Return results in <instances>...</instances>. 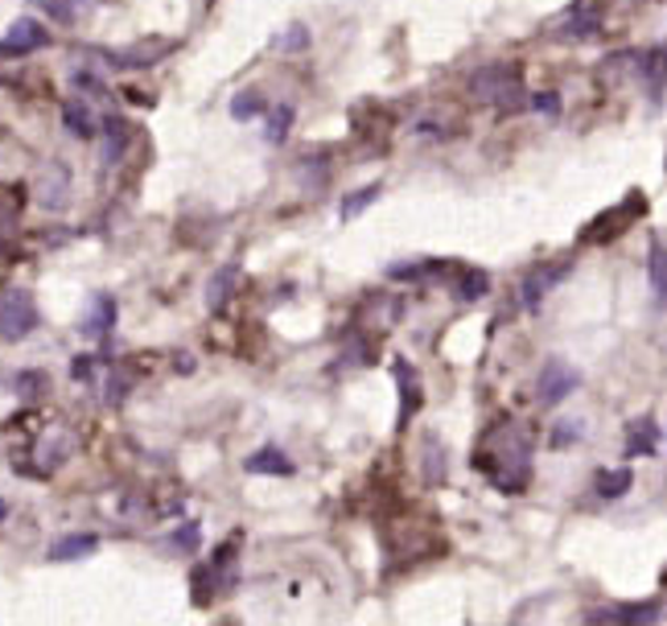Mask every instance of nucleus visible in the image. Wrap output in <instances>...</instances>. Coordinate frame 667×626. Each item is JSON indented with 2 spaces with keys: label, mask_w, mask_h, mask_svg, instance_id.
<instances>
[{
  "label": "nucleus",
  "mask_w": 667,
  "mask_h": 626,
  "mask_svg": "<svg viewBox=\"0 0 667 626\" xmlns=\"http://www.w3.org/2000/svg\"><path fill=\"white\" fill-rule=\"evenodd\" d=\"M474 466L498 486V490H524L531 478V433L528 424L503 417L482 441Z\"/></svg>",
  "instance_id": "nucleus-1"
},
{
  "label": "nucleus",
  "mask_w": 667,
  "mask_h": 626,
  "mask_svg": "<svg viewBox=\"0 0 667 626\" xmlns=\"http://www.w3.org/2000/svg\"><path fill=\"white\" fill-rule=\"evenodd\" d=\"M470 91L495 104V108H519L524 104V78L515 66H482L478 75L470 78Z\"/></svg>",
  "instance_id": "nucleus-2"
},
{
  "label": "nucleus",
  "mask_w": 667,
  "mask_h": 626,
  "mask_svg": "<svg viewBox=\"0 0 667 626\" xmlns=\"http://www.w3.org/2000/svg\"><path fill=\"white\" fill-rule=\"evenodd\" d=\"M37 322H42L37 301H33L25 289L4 293V301H0V338H4V343H21L25 334L37 330Z\"/></svg>",
  "instance_id": "nucleus-3"
},
{
  "label": "nucleus",
  "mask_w": 667,
  "mask_h": 626,
  "mask_svg": "<svg viewBox=\"0 0 667 626\" xmlns=\"http://www.w3.org/2000/svg\"><path fill=\"white\" fill-rule=\"evenodd\" d=\"M50 46V33L42 21H33V17H21V21H13L9 25V33H4V42H0V58H25V54H33V50Z\"/></svg>",
  "instance_id": "nucleus-4"
},
{
  "label": "nucleus",
  "mask_w": 667,
  "mask_h": 626,
  "mask_svg": "<svg viewBox=\"0 0 667 626\" xmlns=\"http://www.w3.org/2000/svg\"><path fill=\"white\" fill-rule=\"evenodd\" d=\"M581 388V376H577L569 363H544L540 379H536V396H540V404H560L564 396H573V391Z\"/></svg>",
  "instance_id": "nucleus-5"
},
{
  "label": "nucleus",
  "mask_w": 667,
  "mask_h": 626,
  "mask_svg": "<svg viewBox=\"0 0 667 626\" xmlns=\"http://www.w3.org/2000/svg\"><path fill=\"white\" fill-rule=\"evenodd\" d=\"M564 272H569V265L531 268L528 277H524V284H519V301H524V310H540L544 298H548V293H552V289L564 281Z\"/></svg>",
  "instance_id": "nucleus-6"
},
{
  "label": "nucleus",
  "mask_w": 667,
  "mask_h": 626,
  "mask_svg": "<svg viewBox=\"0 0 667 626\" xmlns=\"http://www.w3.org/2000/svg\"><path fill=\"white\" fill-rule=\"evenodd\" d=\"M664 618V606L659 597H647L638 606H605V611H590L585 623H631V626H643V623H659Z\"/></svg>",
  "instance_id": "nucleus-7"
},
{
  "label": "nucleus",
  "mask_w": 667,
  "mask_h": 626,
  "mask_svg": "<svg viewBox=\"0 0 667 626\" xmlns=\"http://www.w3.org/2000/svg\"><path fill=\"white\" fill-rule=\"evenodd\" d=\"M391 376H396V388H400V429L408 421H412V412H417L420 404H424V391H420V379L412 376V363L408 359H391Z\"/></svg>",
  "instance_id": "nucleus-8"
},
{
  "label": "nucleus",
  "mask_w": 667,
  "mask_h": 626,
  "mask_svg": "<svg viewBox=\"0 0 667 626\" xmlns=\"http://www.w3.org/2000/svg\"><path fill=\"white\" fill-rule=\"evenodd\" d=\"M638 215H643V194H631V203H626V211L618 215V206L614 211H605V215H598V219L585 227V239H593V244H602L605 231H622L626 223H635Z\"/></svg>",
  "instance_id": "nucleus-9"
},
{
  "label": "nucleus",
  "mask_w": 667,
  "mask_h": 626,
  "mask_svg": "<svg viewBox=\"0 0 667 626\" xmlns=\"http://www.w3.org/2000/svg\"><path fill=\"white\" fill-rule=\"evenodd\" d=\"M111 326H116V301H111V293H99V298H92V305H87L83 334H87V338H108Z\"/></svg>",
  "instance_id": "nucleus-10"
},
{
  "label": "nucleus",
  "mask_w": 667,
  "mask_h": 626,
  "mask_svg": "<svg viewBox=\"0 0 667 626\" xmlns=\"http://www.w3.org/2000/svg\"><path fill=\"white\" fill-rule=\"evenodd\" d=\"M626 433H631V438H626V457H652L655 450H659V421H655V417L631 421Z\"/></svg>",
  "instance_id": "nucleus-11"
},
{
  "label": "nucleus",
  "mask_w": 667,
  "mask_h": 626,
  "mask_svg": "<svg viewBox=\"0 0 667 626\" xmlns=\"http://www.w3.org/2000/svg\"><path fill=\"white\" fill-rule=\"evenodd\" d=\"M173 54V42H144V46H132V50H108L104 58L116 66H149L157 58Z\"/></svg>",
  "instance_id": "nucleus-12"
},
{
  "label": "nucleus",
  "mask_w": 667,
  "mask_h": 626,
  "mask_svg": "<svg viewBox=\"0 0 667 626\" xmlns=\"http://www.w3.org/2000/svg\"><path fill=\"white\" fill-rule=\"evenodd\" d=\"M244 470H248V474H277V478H289L297 466H293V457L280 454L277 445H265V450H256V454L244 462Z\"/></svg>",
  "instance_id": "nucleus-13"
},
{
  "label": "nucleus",
  "mask_w": 667,
  "mask_h": 626,
  "mask_svg": "<svg viewBox=\"0 0 667 626\" xmlns=\"http://www.w3.org/2000/svg\"><path fill=\"white\" fill-rule=\"evenodd\" d=\"M63 125L75 132L78 141H95L99 137V120L92 116V108L83 99H66L63 104Z\"/></svg>",
  "instance_id": "nucleus-14"
},
{
  "label": "nucleus",
  "mask_w": 667,
  "mask_h": 626,
  "mask_svg": "<svg viewBox=\"0 0 667 626\" xmlns=\"http://www.w3.org/2000/svg\"><path fill=\"white\" fill-rule=\"evenodd\" d=\"M491 293V272L486 268H462L458 272V281H453V298L470 305V301H482Z\"/></svg>",
  "instance_id": "nucleus-15"
},
{
  "label": "nucleus",
  "mask_w": 667,
  "mask_h": 626,
  "mask_svg": "<svg viewBox=\"0 0 667 626\" xmlns=\"http://www.w3.org/2000/svg\"><path fill=\"white\" fill-rule=\"evenodd\" d=\"M235 289H239V268H235V265L218 268L215 277H211V284H206V305L218 313L227 301L235 298Z\"/></svg>",
  "instance_id": "nucleus-16"
},
{
  "label": "nucleus",
  "mask_w": 667,
  "mask_h": 626,
  "mask_svg": "<svg viewBox=\"0 0 667 626\" xmlns=\"http://www.w3.org/2000/svg\"><path fill=\"white\" fill-rule=\"evenodd\" d=\"M99 548V536L95 532H75V536H63V540H54L50 544V561H78V557H87Z\"/></svg>",
  "instance_id": "nucleus-17"
},
{
  "label": "nucleus",
  "mask_w": 667,
  "mask_h": 626,
  "mask_svg": "<svg viewBox=\"0 0 667 626\" xmlns=\"http://www.w3.org/2000/svg\"><path fill=\"white\" fill-rule=\"evenodd\" d=\"M631 483H635V474L626 466L618 470H598V478H593V486H598V499H618V495H626L631 490Z\"/></svg>",
  "instance_id": "nucleus-18"
},
{
  "label": "nucleus",
  "mask_w": 667,
  "mask_h": 626,
  "mask_svg": "<svg viewBox=\"0 0 667 626\" xmlns=\"http://www.w3.org/2000/svg\"><path fill=\"white\" fill-rule=\"evenodd\" d=\"M647 277L655 289V305H664L667 298V268H664V239L652 231V248H647Z\"/></svg>",
  "instance_id": "nucleus-19"
},
{
  "label": "nucleus",
  "mask_w": 667,
  "mask_h": 626,
  "mask_svg": "<svg viewBox=\"0 0 667 626\" xmlns=\"http://www.w3.org/2000/svg\"><path fill=\"white\" fill-rule=\"evenodd\" d=\"M379 194H384V186H379V182H372V186H363V190H355V194H346V198H342V223H351V219H358V215H363V211H367V206L375 203V198H379Z\"/></svg>",
  "instance_id": "nucleus-20"
},
{
  "label": "nucleus",
  "mask_w": 667,
  "mask_h": 626,
  "mask_svg": "<svg viewBox=\"0 0 667 626\" xmlns=\"http://www.w3.org/2000/svg\"><path fill=\"white\" fill-rule=\"evenodd\" d=\"M232 116L235 120H256V116H268V104L265 95L256 91V87H248V91H239L232 99Z\"/></svg>",
  "instance_id": "nucleus-21"
},
{
  "label": "nucleus",
  "mask_w": 667,
  "mask_h": 626,
  "mask_svg": "<svg viewBox=\"0 0 667 626\" xmlns=\"http://www.w3.org/2000/svg\"><path fill=\"white\" fill-rule=\"evenodd\" d=\"M37 4H42V13H50L58 25H75L78 13L92 9V0H37Z\"/></svg>",
  "instance_id": "nucleus-22"
},
{
  "label": "nucleus",
  "mask_w": 667,
  "mask_h": 626,
  "mask_svg": "<svg viewBox=\"0 0 667 626\" xmlns=\"http://www.w3.org/2000/svg\"><path fill=\"white\" fill-rule=\"evenodd\" d=\"M433 260H404V265H391L388 277L391 281H429L433 277Z\"/></svg>",
  "instance_id": "nucleus-23"
},
{
  "label": "nucleus",
  "mask_w": 667,
  "mask_h": 626,
  "mask_svg": "<svg viewBox=\"0 0 667 626\" xmlns=\"http://www.w3.org/2000/svg\"><path fill=\"white\" fill-rule=\"evenodd\" d=\"M99 132H108V161H116L128 144V125L120 120V116H108V120L99 125Z\"/></svg>",
  "instance_id": "nucleus-24"
},
{
  "label": "nucleus",
  "mask_w": 667,
  "mask_h": 626,
  "mask_svg": "<svg viewBox=\"0 0 667 626\" xmlns=\"http://www.w3.org/2000/svg\"><path fill=\"white\" fill-rule=\"evenodd\" d=\"M277 50L280 54H301V50H310V30H305L301 21H293V25L277 37Z\"/></svg>",
  "instance_id": "nucleus-25"
},
{
  "label": "nucleus",
  "mask_w": 667,
  "mask_h": 626,
  "mask_svg": "<svg viewBox=\"0 0 667 626\" xmlns=\"http://www.w3.org/2000/svg\"><path fill=\"white\" fill-rule=\"evenodd\" d=\"M289 128H293V108H289V104L272 108V116H268V144L284 141V137H289Z\"/></svg>",
  "instance_id": "nucleus-26"
},
{
  "label": "nucleus",
  "mask_w": 667,
  "mask_h": 626,
  "mask_svg": "<svg viewBox=\"0 0 667 626\" xmlns=\"http://www.w3.org/2000/svg\"><path fill=\"white\" fill-rule=\"evenodd\" d=\"M581 429H585V424L581 421H560V424H552V450H564V445H573L577 438H581Z\"/></svg>",
  "instance_id": "nucleus-27"
},
{
  "label": "nucleus",
  "mask_w": 667,
  "mask_h": 626,
  "mask_svg": "<svg viewBox=\"0 0 667 626\" xmlns=\"http://www.w3.org/2000/svg\"><path fill=\"white\" fill-rule=\"evenodd\" d=\"M42 388H46V376H37V371H30V376H17V391H21L25 400H33Z\"/></svg>",
  "instance_id": "nucleus-28"
},
{
  "label": "nucleus",
  "mask_w": 667,
  "mask_h": 626,
  "mask_svg": "<svg viewBox=\"0 0 667 626\" xmlns=\"http://www.w3.org/2000/svg\"><path fill=\"white\" fill-rule=\"evenodd\" d=\"M173 544H177V548H190V552H194V548L202 544V528H198V524H190V528H177Z\"/></svg>",
  "instance_id": "nucleus-29"
},
{
  "label": "nucleus",
  "mask_w": 667,
  "mask_h": 626,
  "mask_svg": "<svg viewBox=\"0 0 667 626\" xmlns=\"http://www.w3.org/2000/svg\"><path fill=\"white\" fill-rule=\"evenodd\" d=\"M536 108H540L544 116H557V111H560V99H557V95H536Z\"/></svg>",
  "instance_id": "nucleus-30"
},
{
  "label": "nucleus",
  "mask_w": 667,
  "mask_h": 626,
  "mask_svg": "<svg viewBox=\"0 0 667 626\" xmlns=\"http://www.w3.org/2000/svg\"><path fill=\"white\" fill-rule=\"evenodd\" d=\"M92 367H95V363L87 359V355H83V359H75V379H92Z\"/></svg>",
  "instance_id": "nucleus-31"
},
{
  "label": "nucleus",
  "mask_w": 667,
  "mask_h": 626,
  "mask_svg": "<svg viewBox=\"0 0 667 626\" xmlns=\"http://www.w3.org/2000/svg\"><path fill=\"white\" fill-rule=\"evenodd\" d=\"M4 519H9V503L0 499V524H4Z\"/></svg>",
  "instance_id": "nucleus-32"
}]
</instances>
